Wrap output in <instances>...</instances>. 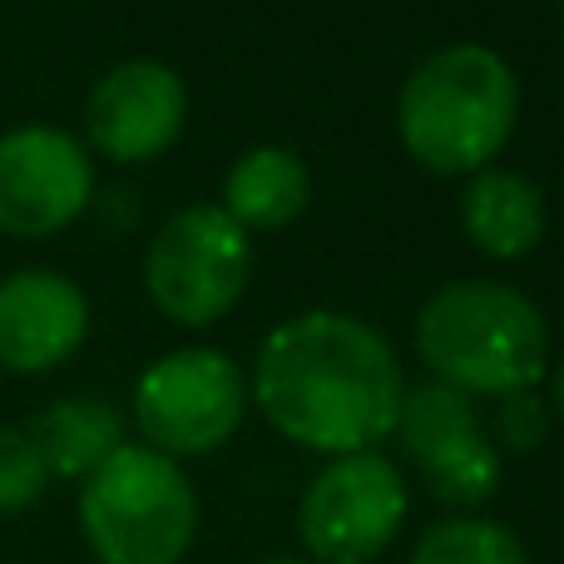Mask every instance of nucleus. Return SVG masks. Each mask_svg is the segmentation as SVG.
<instances>
[{"label": "nucleus", "instance_id": "6e6552de", "mask_svg": "<svg viewBox=\"0 0 564 564\" xmlns=\"http://www.w3.org/2000/svg\"><path fill=\"white\" fill-rule=\"evenodd\" d=\"M391 436L416 460L431 496L446 506H486L500 490V451L480 421L476 401L446 381H406Z\"/></svg>", "mask_w": 564, "mask_h": 564}, {"label": "nucleus", "instance_id": "20e7f679", "mask_svg": "<svg viewBox=\"0 0 564 564\" xmlns=\"http://www.w3.org/2000/svg\"><path fill=\"white\" fill-rule=\"evenodd\" d=\"M79 530L99 564H178L198 535L184 466L154 446H119L79 480Z\"/></svg>", "mask_w": 564, "mask_h": 564}, {"label": "nucleus", "instance_id": "39448f33", "mask_svg": "<svg viewBox=\"0 0 564 564\" xmlns=\"http://www.w3.org/2000/svg\"><path fill=\"white\" fill-rule=\"evenodd\" d=\"M253 278V234L218 204H188L159 224L144 253L149 302L178 327H208L228 317Z\"/></svg>", "mask_w": 564, "mask_h": 564}, {"label": "nucleus", "instance_id": "423d86ee", "mask_svg": "<svg viewBox=\"0 0 564 564\" xmlns=\"http://www.w3.org/2000/svg\"><path fill=\"white\" fill-rule=\"evenodd\" d=\"M248 416V371L218 347H178L134 381V421L159 456H208Z\"/></svg>", "mask_w": 564, "mask_h": 564}, {"label": "nucleus", "instance_id": "7ed1b4c3", "mask_svg": "<svg viewBox=\"0 0 564 564\" xmlns=\"http://www.w3.org/2000/svg\"><path fill=\"white\" fill-rule=\"evenodd\" d=\"M416 351L431 377L470 401H506L545 381L555 341L530 292L496 278H456L416 312Z\"/></svg>", "mask_w": 564, "mask_h": 564}, {"label": "nucleus", "instance_id": "f3484780", "mask_svg": "<svg viewBox=\"0 0 564 564\" xmlns=\"http://www.w3.org/2000/svg\"><path fill=\"white\" fill-rule=\"evenodd\" d=\"M500 436H506L516 451H530L540 436H545V411H540L535 391L506 397V426H500Z\"/></svg>", "mask_w": 564, "mask_h": 564}, {"label": "nucleus", "instance_id": "2eb2a0df", "mask_svg": "<svg viewBox=\"0 0 564 564\" xmlns=\"http://www.w3.org/2000/svg\"><path fill=\"white\" fill-rule=\"evenodd\" d=\"M411 564H530L525 540L490 516H446L421 530Z\"/></svg>", "mask_w": 564, "mask_h": 564}, {"label": "nucleus", "instance_id": "f03ea898", "mask_svg": "<svg viewBox=\"0 0 564 564\" xmlns=\"http://www.w3.org/2000/svg\"><path fill=\"white\" fill-rule=\"evenodd\" d=\"M520 119V79L500 50L456 40L406 69L397 89L401 149L426 174L470 178L496 164Z\"/></svg>", "mask_w": 564, "mask_h": 564}, {"label": "nucleus", "instance_id": "6ab92c4d", "mask_svg": "<svg viewBox=\"0 0 564 564\" xmlns=\"http://www.w3.org/2000/svg\"><path fill=\"white\" fill-rule=\"evenodd\" d=\"M263 564H302V560H288V555H273V560H263Z\"/></svg>", "mask_w": 564, "mask_h": 564}, {"label": "nucleus", "instance_id": "4468645a", "mask_svg": "<svg viewBox=\"0 0 564 564\" xmlns=\"http://www.w3.org/2000/svg\"><path fill=\"white\" fill-rule=\"evenodd\" d=\"M30 441H35L50 480L55 476L85 480L89 470L105 466V460L124 446V421L99 397H65V401H50V406L30 421Z\"/></svg>", "mask_w": 564, "mask_h": 564}, {"label": "nucleus", "instance_id": "ddd939ff", "mask_svg": "<svg viewBox=\"0 0 564 564\" xmlns=\"http://www.w3.org/2000/svg\"><path fill=\"white\" fill-rule=\"evenodd\" d=\"M307 198H312L307 159L288 144H258L234 159L218 208L243 234H273V228H288L307 208Z\"/></svg>", "mask_w": 564, "mask_h": 564}, {"label": "nucleus", "instance_id": "9d476101", "mask_svg": "<svg viewBox=\"0 0 564 564\" xmlns=\"http://www.w3.org/2000/svg\"><path fill=\"white\" fill-rule=\"evenodd\" d=\"M188 119V85L174 65L134 55L109 65L85 99V139L115 164L159 159Z\"/></svg>", "mask_w": 564, "mask_h": 564}, {"label": "nucleus", "instance_id": "0eeeda50", "mask_svg": "<svg viewBox=\"0 0 564 564\" xmlns=\"http://www.w3.org/2000/svg\"><path fill=\"white\" fill-rule=\"evenodd\" d=\"M411 490L397 460L381 451L332 456L307 480L297 506L302 545L317 564H371L401 535Z\"/></svg>", "mask_w": 564, "mask_h": 564}, {"label": "nucleus", "instance_id": "9b49d317", "mask_svg": "<svg viewBox=\"0 0 564 564\" xmlns=\"http://www.w3.org/2000/svg\"><path fill=\"white\" fill-rule=\"evenodd\" d=\"M89 337V297L55 268H20L0 278V367L50 371Z\"/></svg>", "mask_w": 564, "mask_h": 564}, {"label": "nucleus", "instance_id": "f257e3e1", "mask_svg": "<svg viewBox=\"0 0 564 564\" xmlns=\"http://www.w3.org/2000/svg\"><path fill=\"white\" fill-rule=\"evenodd\" d=\"M406 371L371 322L312 307L263 337L248 377V401L282 441L317 456L377 451L397 431Z\"/></svg>", "mask_w": 564, "mask_h": 564}, {"label": "nucleus", "instance_id": "f8f14e48", "mask_svg": "<svg viewBox=\"0 0 564 564\" xmlns=\"http://www.w3.org/2000/svg\"><path fill=\"white\" fill-rule=\"evenodd\" d=\"M456 218L476 253L496 258V263H516V258L535 253L545 238V194L520 169L490 164L460 184Z\"/></svg>", "mask_w": 564, "mask_h": 564}, {"label": "nucleus", "instance_id": "1a4fd4ad", "mask_svg": "<svg viewBox=\"0 0 564 564\" xmlns=\"http://www.w3.org/2000/svg\"><path fill=\"white\" fill-rule=\"evenodd\" d=\"M95 159L69 129L20 124L0 134V234L50 238L85 214Z\"/></svg>", "mask_w": 564, "mask_h": 564}, {"label": "nucleus", "instance_id": "a211bd4d", "mask_svg": "<svg viewBox=\"0 0 564 564\" xmlns=\"http://www.w3.org/2000/svg\"><path fill=\"white\" fill-rule=\"evenodd\" d=\"M550 411H555L560 426H564V351L550 357Z\"/></svg>", "mask_w": 564, "mask_h": 564}, {"label": "nucleus", "instance_id": "dca6fc26", "mask_svg": "<svg viewBox=\"0 0 564 564\" xmlns=\"http://www.w3.org/2000/svg\"><path fill=\"white\" fill-rule=\"evenodd\" d=\"M50 490V470L40 460L30 431L0 426V516H20Z\"/></svg>", "mask_w": 564, "mask_h": 564}]
</instances>
